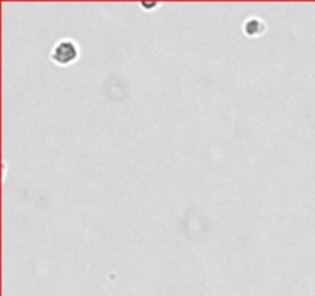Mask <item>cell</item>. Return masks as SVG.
<instances>
[{
	"mask_svg": "<svg viewBox=\"0 0 315 296\" xmlns=\"http://www.w3.org/2000/svg\"><path fill=\"white\" fill-rule=\"evenodd\" d=\"M79 58V47L73 40H60L54 45L51 51V59L57 65H69Z\"/></svg>",
	"mask_w": 315,
	"mask_h": 296,
	"instance_id": "obj_1",
	"label": "cell"
},
{
	"mask_svg": "<svg viewBox=\"0 0 315 296\" xmlns=\"http://www.w3.org/2000/svg\"><path fill=\"white\" fill-rule=\"evenodd\" d=\"M263 28H264L263 22L259 19H249L244 22V31H246L249 36H255V34H259Z\"/></svg>",
	"mask_w": 315,
	"mask_h": 296,
	"instance_id": "obj_2",
	"label": "cell"
}]
</instances>
